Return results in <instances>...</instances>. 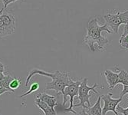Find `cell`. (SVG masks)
<instances>
[{"mask_svg": "<svg viewBox=\"0 0 128 115\" xmlns=\"http://www.w3.org/2000/svg\"><path fill=\"white\" fill-rule=\"evenodd\" d=\"M87 34L84 37V42L88 46L90 52L105 51V46L109 43V41L105 37L102 36V32H107L111 34L113 32L108 28L106 23L104 26L98 24V20L96 18L90 19L86 27Z\"/></svg>", "mask_w": 128, "mask_h": 115, "instance_id": "obj_1", "label": "cell"}, {"mask_svg": "<svg viewBox=\"0 0 128 115\" xmlns=\"http://www.w3.org/2000/svg\"><path fill=\"white\" fill-rule=\"evenodd\" d=\"M98 87V84L97 83L94 84L92 86L88 85V78H85L82 80L79 87L78 90V99L80 100V103L78 104H74V107H83V108H88L90 107V98L92 96V93L90 94V91H92L95 93L96 94H99L98 91L95 90V88Z\"/></svg>", "mask_w": 128, "mask_h": 115, "instance_id": "obj_2", "label": "cell"}, {"mask_svg": "<svg viewBox=\"0 0 128 115\" xmlns=\"http://www.w3.org/2000/svg\"><path fill=\"white\" fill-rule=\"evenodd\" d=\"M104 20L108 26H110L112 31L118 34L119 27L124 24H126L128 22V10L124 12H118L116 14H106L104 16Z\"/></svg>", "mask_w": 128, "mask_h": 115, "instance_id": "obj_3", "label": "cell"}, {"mask_svg": "<svg viewBox=\"0 0 128 115\" xmlns=\"http://www.w3.org/2000/svg\"><path fill=\"white\" fill-rule=\"evenodd\" d=\"M74 80L69 77L68 72H59L56 78L53 79L52 82L46 84V90H54L58 94H63L64 88L72 84Z\"/></svg>", "mask_w": 128, "mask_h": 115, "instance_id": "obj_4", "label": "cell"}, {"mask_svg": "<svg viewBox=\"0 0 128 115\" xmlns=\"http://www.w3.org/2000/svg\"><path fill=\"white\" fill-rule=\"evenodd\" d=\"M81 83V80H77V82H73L72 84H70L68 86H67L64 88V90L63 92V104L62 105H64L67 102V97H70V106L68 108L65 109V111L67 112H72L74 114H77L76 111L73 110L74 108V98L75 96L78 95V90H79V87Z\"/></svg>", "mask_w": 128, "mask_h": 115, "instance_id": "obj_5", "label": "cell"}, {"mask_svg": "<svg viewBox=\"0 0 128 115\" xmlns=\"http://www.w3.org/2000/svg\"><path fill=\"white\" fill-rule=\"evenodd\" d=\"M112 93L101 95V100L104 101L102 115H106V114L109 111H112L115 115H118V112L117 111V107L120 104V102L122 101V98H120L118 99H114L112 98Z\"/></svg>", "mask_w": 128, "mask_h": 115, "instance_id": "obj_6", "label": "cell"}, {"mask_svg": "<svg viewBox=\"0 0 128 115\" xmlns=\"http://www.w3.org/2000/svg\"><path fill=\"white\" fill-rule=\"evenodd\" d=\"M104 76L106 78L110 90H112L119 84L118 73H115L110 70H106L104 72Z\"/></svg>", "mask_w": 128, "mask_h": 115, "instance_id": "obj_7", "label": "cell"}, {"mask_svg": "<svg viewBox=\"0 0 128 115\" xmlns=\"http://www.w3.org/2000/svg\"><path fill=\"white\" fill-rule=\"evenodd\" d=\"M36 104L38 108H39V109H41L44 115H57V113L54 110V108H51L48 104H47L45 102L42 101V100H40L39 98L36 97Z\"/></svg>", "mask_w": 128, "mask_h": 115, "instance_id": "obj_8", "label": "cell"}, {"mask_svg": "<svg viewBox=\"0 0 128 115\" xmlns=\"http://www.w3.org/2000/svg\"><path fill=\"white\" fill-rule=\"evenodd\" d=\"M36 98H38L40 100H42V101L45 102L47 104H48L52 108H54V107L58 105L57 97H55V96L48 95L46 93H38L36 95Z\"/></svg>", "mask_w": 128, "mask_h": 115, "instance_id": "obj_9", "label": "cell"}, {"mask_svg": "<svg viewBox=\"0 0 128 115\" xmlns=\"http://www.w3.org/2000/svg\"><path fill=\"white\" fill-rule=\"evenodd\" d=\"M100 100H101V96H99L98 98V100L95 103V104L91 108L90 107L88 108L87 112L90 115H102V108L100 107Z\"/></svg>", "mask_w": 128, "mask_h": 115, "instance_id": "obj_10", "label": "cell"}, {"mask_svg": "<svg viewBox=\"0 0 128 115\" xmlns=\"http://www.w3.org/2000/svg\"><path fill=\"white\" fill-rule=\"evenodd\" d=\"M12 34V33L10 30L6 27V26L5 25V23L1 17V15H0V38H4V37L8 36Z\"/></svg>", "mask_w": 128, "mask_h": 115, "instance_id": "obj_11", "label": "cell"}, {"mask_svg": "<svg viewBox=\"0 0 128 115\" xmlns=\"http://www.w3.org/2000/svg\"><path fill=\"white\" fill-rule=\"evenodd\" d=\"M14 79L13 77H12L11 75L9 74H7V75H5V77L3 78V79L0 82V87H2V88H5L6 89H8L9 91H12L13 92L12 90H11L10 88H9V84L11 83V82Z\"/></svg>", "mask_w": 128, "mask_h": 115, "instance_id": "obj_12", "label": "cell"}, {"mask_svg": "<svg viewBox=\"0 0 128 115\" xmlns=\"http://www.w3.org/2000/svg\"><path fill=\"white\" fill-rule=\"evenodd\" d=\"M119 76V84L123 85H128V72L120 70L118 73Z\"/></svg>", "mask_w": 128, "mask_h": 115, "instance_id": "obj_13", "label": "cell"}, {"mask_svg": "<svg viewBox=\"0 0 128 115\" xmlns=\"http://www.w3.org/2000/svg\"><path fill=\"white\" fill-rule=\"evenodd\" d=\"M38 89H39V84H38V83H37V82H34V83H32V84H31V88H30V89H29L27 92H26L25 94H22V95L20 96V98L26 97V96H27V95H28V94H32L33 92L37 91Z\"/></svg>", "mask_w": 128, "mask_h": 115, "instance_id": "obj_14", "label": "cell"}, {"mask_svg": "<svg viewBox=\"0 0 128 115\" xmlns=\"http://www.w3.org/2000/svg\"><path fill=\"white\" fill-rule=\"evenodd\" d=\"M20 86H21V80L19 78H14V79L12 80L9 84V88H10L11 90H12V91L18 89Z\"/></svg>", "mask_w": 128, "mask_h": 115, "instance_id": "obj_15", "label": "cell"}, {"mask_svg": "<svg viewBox=\"0 0 128 115\" xmlns=\"http://www.w3.org/2000/svg\"><path fill=\"white\" fill-rule=\"evenodd\" d=\"M119 44L120 45V47L128 49V34H126V36H125L124 37L120 38Z\"/></svg>", "mask_w": 128, "mask_h": 115, "instance_id": "obj_16", "label": "cell"}, {"mask_svg": "<svg viewBox=\"0 0 128 115\" xmlns=\"http://www.w3.org/2000/svg\"><path fill=\"white\" fill-rule=\"evenodd\" d=\"M16 1H18V0H2V2H3V8L1 9V11L3 12V11L5 9H6L7 6L11 4V3H12V2H15Z\"/></svg>", "mask_w": 128, "mask_h": 115, "instance_id": "obj_17", "label": "cell"}, {"mask_svg": "<svg viewBox=\"0 0 128 115\" xmlns=\"http://www.w3.org/2000/svg\"><path fill=\"white\" fill-rule=\"evenodd\" d=\"M127 99H128V97H127ZM117 111H118V113L122 114L123 115H128V108H123L120 107V105H118V107H117Z\"/></svg>", "mask_w": 128, "mask_h": 115, "instance_id": "obj_18", "label": "cell"}, {"mask_svg": "<svg viewBox=\"0 0 128 115\" xmlns=\"http://www.w3.org/2000/svg\"><path fill=\"white\" fill-rule=\"evenodd\" d=\"M127 94H128V85H124L123 90L120 92V98H122L124 95H126Z\"/></svg>", "mask_w": 128, "mask_h": 115, "instance_id": "obj_19", "label": "cell"}, {"mask_svg": "<svg viewBox=\"0 0 128 115\" xmlns=\"http://www.w3.org/2000/svg\"><path fill=\"white\" fill-rule=\"evenodd\" d=\"M126 34H128V22L126 23V24L124 25V32H123V34H121V36H120V37H124V36H126Z\"/></svg>", "mask_w": 128, "mask_h": 115, "instance_id": "obj_20", "label": "cell"}, {"mask_svg": "<svg viewBox=\"0 0 128 115\" xmlns=\"http://www.w3.org/2000/svg\"><path fill=\"white\" fill-rule=\"evenodd\" d=\"M6 92H10L8 89L5 88H2V87H0V96H1L2 94H5Z\"/></svg>", "mask_w": 128, "mask_h": 115, "instance_id": "obj_21", "label": "cell"}, {"mask_svg": "<svg viewBox=\"0 0 128 115\" xmlns=\"http://www.w3.org/2000/svg\"><path fill=\"white\" fill-rule=\"evenodd\" d=\"M5 71H6V68H5V65L0 62V72H2V73H4L5 72Z\"/></svg>", "mask_w": 128, "mask_h": 115, "instance_id": "obj_22", "label": "cell"}, {"mask_svg": "<svg viewBox=\"0 0 128 115\" xmlns=\"http://www.w3.org/2000/svg\"><path fill=\"white\" fill-rule=\"evenodd\" d=\"M85 109H86V108H83V110L79 113V115H90V114L87 112V110H85Z\"/></svg>", "mask_w": 128, "mask_h": 115, "instance_id": "obj_23", "label": "cell"}, {"mask_svg": "<svg viewBox=\"0 0 128 115\" xmlns=\"http://www.w3.org/2000/svg\"><path fill=\"white\" fill-rule=\"evenodd\" d=\"M5 77V74H4V73H2V72H0V82L3 79V78Z\"/></svg>", "mask_w": 128, "mask_h": 115, "instance_id": "obj_24", "label": "cell"}, {"mask_svg": "<svg viewBox=\"0 0 128 115\" xmlns=\"http://www.w3.org/2000/svg\"><path fill=\"white\" fill-rule=\"evenodd\" d=\"M2 12L1 11V10H0V15H2Z\"/></svg>", "mask_w": 128, "mask_h": 115, "instance_id": "obj_25", "label": "cell"}]
</instances>
